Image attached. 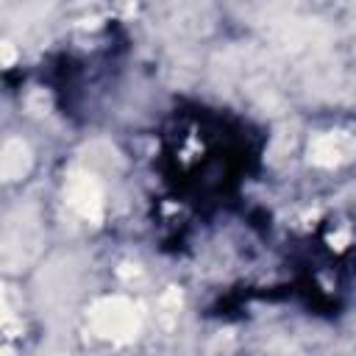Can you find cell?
I'll return each instance as SVG.
<instances>
[{
	"label": "cell",
	"mask_w": 356,
	"mask_h": 356,
	"mask_svg": "<svg viewBox=\"0 0 356 356\" xmlns=\"http://www.w3.org/2000/svg\"><path fill=\"white\" fill-rule=\"evenodd\" d=\"M70 203L83 214V217H97L100 211V192L92 175H78L70 184Z\"/></svg>",
	"instance_id": "obj_2"
},
{
	"label": "cell",
	"mask_w": 356,
	"mask_h": 356,
	"mask_svg": "<svg viewBox=\"0 0 356 356\" xmlns=\"http://www.w3.org/2000/svg\"><path fill=\"white\" fill-rule=\"evenodd\" d=\"M95 325L106 334V337H114V339H128L134 331H136V314H134V306L114 298V300H103L97 309H95Z\"/></svg>",
	"instance_id": "obj_1"
}]
</instances>
